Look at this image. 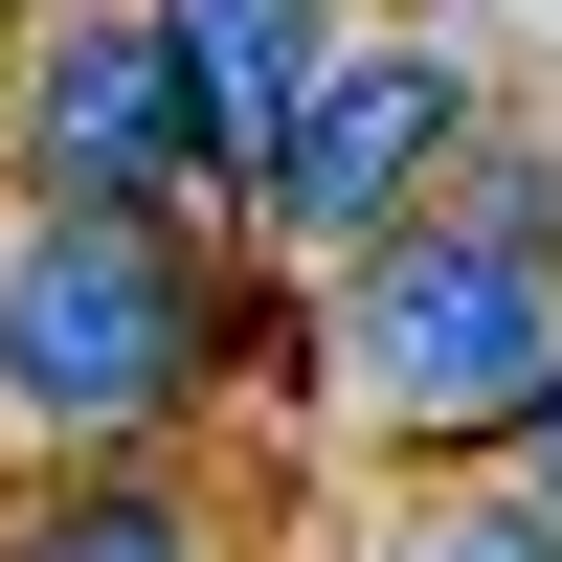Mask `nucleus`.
Instances as JSON below:
<instances>
[{
  "instance_id": "1",
  "label": "nucleus",
  "mask_w": 562,
  "mask_h": 562,
  "mask_svg": "<svg viewBox=\"0 0 562 562\" xmlns=\"http://www.w3.org/2000/svg\"><path fill=\"white\" fill-rule=\"evenodd\" d=\"M315 315H338V428L495 473L562 405V135H473V180L360 270H315Z\"/></svg>"
},
{
  "instance_id": "2",
  "label": "nucleus",
  "mask_w": 562,
  "mask_h": 562,
  "mask_svg": "<svg viewBox=\"0 0 562 562\" xmlns=\"http://www.w3.org/2000/svg\"><path fill=\"white\" fill-rule=\"evenodd\" d=\"M225 293L203 225H135V203H0V450H180L225 405Z\"/></svg>"
},
{
  "instance_id": "3",
  "label": "nucleus",
  "mask_w": 562,
  "mask_h": 562,
  "mask_svg": "<svg viewBox=\"0 0 562 562\" xmlns=\"http://www.w3.org/2000/svg\"><path fill=\"white\" fill-rule=\"evenodd\" d=\"M473 135H495V68L450 23H383V0H360V45L293 90V135L248 158V248L270 270H360L383 225H428L450 180H473Z\"/></svg>"
},
{
  "instance_id": "4",
  "label": "nucleus",
  "mask_w": 562,
  "mask_h": 562,
  "mask_svg": "<svg viewBox=\"0 0 562 562\" xmlns=\"http://www.w3.org/2000/svg\"><path fill=\"white\" fill-rule=\"evenodd\" d=\"M0 203L225 225V158H203V90H180L158 0H0Z\"/></svg>"
},
{
  "instance_id": "5",
  "label": "nucleus",
  "mask_w": 562,
  "mask_h": 562,
  "mask_svg": "<svg viewBox=\"0 0 562 562\" xmlns=\"http://www.w3.org/2000/svg\"><path fill=\"white\" fill-rule=\"evenodd\" d=\"M0 562H248V540H225V495L180 450H45L0 495Z\"/></svg>"
},
{
  "instance_id": "6",
  "label": "nucleus",
  "mask_w": 562,
  "mask_h": 562,
  "mask_svg": "<svg viewBox=\"0 0 562 562\" xmlns=\"http://www.w3.org/2000/svg\"><path fill=\"white\" fill-rule=\"evenodd\" d=\"M180 23V90H203V158H225V225H248V158L293 135V90L360 45V0H158Z\"/></svg>"
},
{
  "instance_id": "7",
  "label": "nucleus",
  "mask_w": 562,
  "mask_h": 562,
  "mask_svg": "<svg viewBox=\"0 0 562 562\" xmlns=\"http://www.w3.org/2000/svg\"><path fill=\"white\" fill-rule=\"evenodd\" d=\"M495 473H518V495H540V518H562V405H540V428H518V450H495Z\"/></svg>"
}]
</instances>
